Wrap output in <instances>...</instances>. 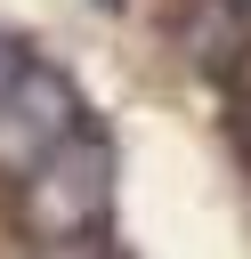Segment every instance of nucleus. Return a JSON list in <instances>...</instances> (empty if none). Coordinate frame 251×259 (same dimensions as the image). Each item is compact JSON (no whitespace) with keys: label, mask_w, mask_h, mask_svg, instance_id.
<instances>
[{"label":"nucleus","mask_w":251,"mask_h":259,"mask_svg":"<svg viewBox=\"0 0 251 259\" xmlns=\"http://www.w3.org/2000/svg\"><path fill=\"white\" fill-rule=\"evenodd\" d=\"M105 202H113V146L97 130H81L73 146H57L24 186H16V210L40 243H73V235H97L105 227Z\"/></svg>","instance_id":"1"},{"label":"nucleus","mask_w":251,"mask_h":259,"mask_svg":"<svg viewBox=\"0 0 251 259\" xmlns=\"http://www.w3.org/2000/svg\"><path fill=\"white\" fill-rule=\"evenodd\" d=\"M89 121H81V97L57 65H24L8 89H0V178H32L57 146H73Z\"/></svg>","instance_id":"2"},{"label":"nucleus","mask_w":251,"mask_h":259,"mask_svg":"<svg viewBox=\"0 0 251 259\" xmlns=\"http://www.w3.org/2000/svg\"><path fill=\"white\" fill-rule=\"evenodd\" d=\"M32 259H105V243L97 235H73V243H40Z\"/></svg>","instance_id":"3"},{"label":"nucleus","mask_w":251,"mask_h":259,"mask_svg":"<svg viewBox=\"0 0 251 259\" xmlns=\"http://www.w3.org/2000/svg\"><path fill=\"white\" fill-rule=\"evenodd\" d=\"M105 8H113V0H105Z\"/></svg>","instance_id":"4"}]
</instances>
